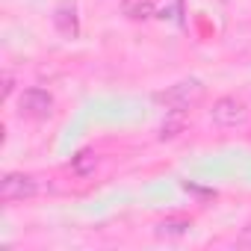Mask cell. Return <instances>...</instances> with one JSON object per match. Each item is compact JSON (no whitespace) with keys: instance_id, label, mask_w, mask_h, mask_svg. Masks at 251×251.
<instances>
[{"instance_id":"cell-1","label":"cell","mask_w":251,"mask_h":251,"mask_svg":"<svg viewBox=\"0 0 251 251\" xmlns=\"http://www.w3.org/2000/svg\"><path fill=\"white\" fill-rule=\"evenodd\" d=\"M201 98H204V83L195 80V77L180 80V83H175V86L154 95V100L160 106H166V112H189Z\"/></svg>"},{"instance_id":"cell-2","label":"cell","mask_w":251,"mask_h":251,"mask_svg":"<svg viewBox=\"0 0 251 251\" xmlns=\"http://www.w3.org/2000/svg\"><path fill=\"white\" fill-rule=\"evenodd\" d=\"M39 192V180L33 175H21V172H12L0 180V198L6 204L9 201H24V198H33Z\"/></svg>"},{"instance_id":"cell-3","label":"cell","mask_w":251,"mask_h":251,"mask_svg":"<svg viewBox=\"0 0 251 251\" xmlns=\"http://www.w3.org/2000/svg\"><path fill=\"white\" fill-rule=\"evenodd\" d=\"M18 106H21V115L42 121L53 112V95L45 92V89H24L21 98H18Z\"/></svg>"},{"instance_id":"cell-4","label":"cell","mask_w":251,"mask_h":251,"mask_svg":"<svg viewBox=\"0 0 251 251\" xmlns=\"http://www.w3.org/2000/svg\"><path fill=\"white\" fill-rule=\"evenodd\" d=\"M242 118H245V103L239 98L227 95V98H219L213 103V121L219 127H236Z\"/></svg>"},{"instance_id":"cell-5","label":"cell","mask_w":251,"mask_h":251,"mask_svg":"<svg viewBox=\"0 0 251 251\" xmlns=\"http://www.w3.org/2000/svg\"><path fill=\"white\" fill-rule=\"evenodd\" d=\"M53 27H56V33L62 36V39H77L80 36V18H77V9L71 6V3H62V6H56V12H53Z\"/></svg>"},{"instance_id":"cell-6","label":"cell","mask_w":251,"mask_h":251,"mask_svg":"<svg viewBox=\"0 0 251 251\" xmlns=\"http://www.w3.org/2000/svg\"><path fill=\"white\" fill-rule=\"evenodd\" d=\"M95 169H98V154L95 151L83 148V151H77V157H71V172L77 177H89V175H95Z\"/></svg>"},{"instance_id":"cell-7","label":"cell","mask_w":251,"mask_h":251,"mask_svg":"<svg viewBox=\"0 0 251 251\" xmlns=\"http://www.w3.org/2000/svg\"><path fill=\"white\" fill-rule=\"evenodd\" d=\"M124 15H130L136 21L154 15V0H124Z\"/></svg>"},{"instance_id":"cell-8","label":"cell","mask_w":251,"mask_h":251,"mask_svg":"<svg viewBox=\"0 0 251 251\" xmlns=\"http://www.w3.org/2000/svg\"><path fill=\"white\" fill-rule=\"evenodd\" d=\"M183 115L186 112H169V121L163 124V127H160V139L166 142V139H175L183 127H186V121H183Z\"/></svg>"},{"instance_id":"cell-9","label":"cell","mask_w":251,"mask_h":251,"mask_svg":"<svg viewBox=\"0 0 251 251\" xmlns=\"http://www.w3.org/2000/svg\"><path fill=\"white\" fill-rule=\"evenodd\" d=\"M189 230V222L186 219H169V222H160L157 225V233L160 236H180Z\"/></svg>"},{"instance_id":"cell-10","label":"cell","mask_w":251,"mask_h":251,"mask_svg":"<svg viewBox=\"0 0 251 251\" xmlns=\"http://www.w3.org/2000/svg\"><path fill=\"white\" fill-rule=\"evenodd\" d=\"M236 245H242V248H251V227H245V230L239 233V239H236Z\"/></svg>"},{"instance_id":"cell-11","label":"cell","mask_w":251,"mask_h":251,"mask_svg":"<svg viewBox=\"0 0 251 251\" xmlns=\"http://www.w3.org/2000/svg\"><path fill=\"white\" fill-rule=\"evenodd\" d=\"M9 95H12V74L3 77V98H9Z\"/></svg>"}]
</instances>
